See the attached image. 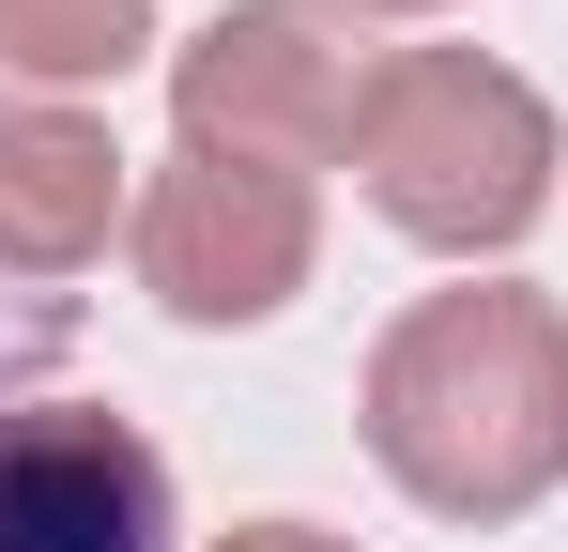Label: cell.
<instances>
[{
    "mask_svg": "<svg viewBox=\"0 0 568 552\" xmlns=\"http://www.w3.org/2000/svg\"><path fill=\"white\" fill-rule=\"evenodd\" d=\"M369 460L430 522H523L568 491V307L523 276L415 292L369 354Z\"/></svg>",
    "mask_w": 568,
    "mask_h": 552,
    "instance_id": "cell-1",
    "label": "cell"
},
{
    "mask_svg": "<svg viewBox=\"0 0 568 552\" xmlns=\"http://www.w3.org/2000/svg\"><path fill=\"white\" fill-rule=\"evenodd\" d=\"M554 170H568V123L538 108V78L476 62V47H384L369 62V108H354V184L399 246L430 262H491L554 215Z\"/></svg>",
    "mask_w": 568,
    "mask_h": 552,
    "instance_id": "cell-2",
    "label": "cell"
},
{
    "mask_svg": "<svg viewBox=\"0 0 568 552\" xmlns=\"http://www.w3.org/2000/svg\"><path fill=\"white\" fill-rule=\"evenodd\" d=\"M123 246H139V292H154L170 323L231 338V323H277L292 292H307V262H323V200H307V170L170 139L154 184H139V215H123Z\"/></svg>",
    "mask_w": 568,
    "mask_h": 552,
    "instance_id": "cell-3",
    "label": "cell"
},
{
    "mask_svg": "<svg viewBox=\"0 0 568 552\" xmlns=\"http://www.w3.org/2000/svg\"><path fill=\"white\" fill-rule=\"evenodd\" d=\"M369 108V47L338 0H231L170 47V123L200 154H262V170H338Z\"/></svg>",
    "mask_w": 568,
    "mask_h": 552,
    "instance_id": "cell-4",
    "label": "cell"
},
{
    "mask_svg": "<svg viewBox=\"0 0 568 552\" xmlns=\"http://www.w3.org/2000/svg\"><path fill=\"white\" fill-rule=\"evenodd\" d=\"M170 460L108 399H16L0 415V552H170Z\"/></svg>",
    "mask_w": 568,
    "mask_h": 552,
    "instance_id": "cell-5",
    "label": "cell"
},
{
    "mask_svg": "<svg viewBox=\"0 0 568 552\" xmlns=\"http://www.w3.org/2000/svg\"><path fill=\"white\" fill-rule=\"evenodd\" d=\"M139 154L108 139L78 92H0V276H78L139 215Z\"/></svg>",
    "mask_w": 568,
    "mask_h": 552,
    "instance_id": "cell-6",
    "label": "cell"
},
{
    "mask_svg": "<svg viewBox=\"0 0 568 552\" xmlns=\"http://www.w3.org/2000/svg\"><path fill=\"white\" fill-rule=\"evenodd\" d=\"M154 47V0H0V78L16 92H93Z\"/></svg>",
    "mask_w": 568,
    "mask_h": 552,
    "instance_id": "cell-7",
    "label": "cell"
},
{
    "mask_svg": "<svg viewBox=\"0 0 568 552\" xmlns=\"http://www.w3.org/2000/svg\"><path fill=\"white\" fill-rule=\"evenodd\" d=\"M215 552H354V538H323V522H231Z\"/></svg>",
    "mask_w": 568,
    "mask_h": 552,
    "instance_id": "cell-8",
    "label": "cell"
},
{
    "mask_svg": "<svg viewBox=\"0 0 568 552\" xmlns=\"http://www.w3.org/2000/svg\"><path fill=\"white\" fill-rule=\"evenodd\" d=\"M338 16H446V0H338Z\"/></svg>",
    "mask_w": 568,
    "mask_h": 552,
    "instance_id": "cell-9",
    "label": "cell"
}]
</instances>
